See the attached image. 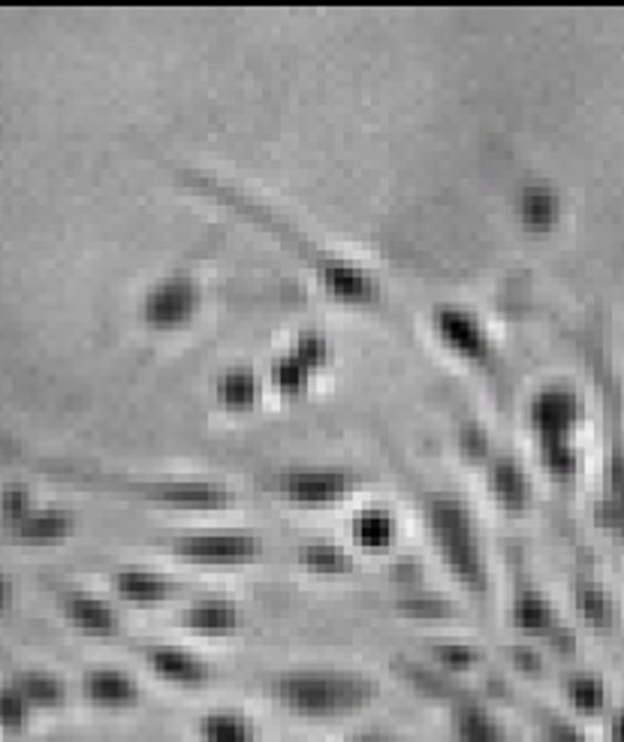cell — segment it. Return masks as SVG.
<instances>
[{"label": "cell", "mask_w": 624, "mask_h": 742, "mask_svg": "<svg viewBox=\"0 0 624 742\" xmlns=\"http://www.w3.org/2000/svg\"><path fill=\"white\" fill-rule=\"evenodd\" d=\"M274 698L284 703L290 712L326 719V715H344V712L362 710L374 698V688L368 679L356 673H335V670H302L287 673L274 682Z\"/></svg>", "instance_id": "obj_1"}, {"label": "cell", "mask_w": 624, "mask_h": 742, "mask_svg": "<svg viewBox=\"0 0 624 742\" xmlns=\"http://www.w3.org/2000/svg\"><path fill=\"white\" fill-rule=\"evenodd\" d=\"M428 525L438 544L440 556L449 570L474 591L486 589V561H482L480 544L474 535V523L468 507L456 498L440 495L428 504Z\"/></svg>", "instance_id": "obj_2"}, {"label": "cell", "mask_w": 624, "mask_h": 742, "mask_svg": "<svg viewBox=\"0 0 624 742\" xmlns=\"http://www.w3.org/2000/svg\"><path fill=\"white\" fill-rule=\"evenodd\" d=\"M176 553L197 565H245L260 553V537L245 532H197L178 537Z\"/></svg>", "instance_id": "obj_3"}, {"label": "cell", "mask_w": 624, "mask_h": 742, "mask_svg": "<svg viewBox=\"0 0 624 742\" xmlns=\"http://www.w3.org/2000/svg\"><path fill=\"white\" fill-rule=\"evenodd\" d=\"M199 311V290L190 278H166L145 293L143 317L148 327L176 329Z\"/></svg>", "instance_id": "obj_4"}, {"label": "cell", "mask_w": 624, "mask_h": 742, "mask_svg": "<svg viewBox=\"0 0 624 742\" xmlns=\"http://www.w3.org/2000/svg\"><path fill=\"white\" fill-rule=\"evenodd\" d=\"M278 489L297 504H335L351 492V477L344 471L332 468L287 471L278 481Z\"/></svg>", "instance_id": "obj_5"}, {"label": "cell", "mask_w": 624, "mask_h": 742, "mask_svg": "<svg viewBox=\"0 0 624 742\" xmlns=\"http://www.w3.org/2000/svg\"><path fill=\"white\" fill-rule=\"evenodd\" d=\"M139 489L154 502L173 504V507H190V511H220L232 502V495L220 483L208 481H164L143 483Z\"/></svg>", "instance_id": "obj_6"}, {"label": "cell", "mask_w": 624, "mask_h": 742, "mask_svg": "<svg viewBox=\"0 0 624 742\" xmlns=\"http://www.w3.org/2000/svg\"><path fill=\"white\" fill-rule=\"evenodd\" d=\"M435 327L447 348H453L465 360H486L489 357V336L474 315L461 308H438Z\"/></svg>", "instance_id": "obj_7"}, {"label": "cell", "mask_w": 624, "mask_h": 742, "mask_svg": "<svg viewBox=\"0 0 624 742\" xmlns=\"http://www.w3.org/2000/svg\"><path fill=\"white\" fill-rule=\"evenodd\" d=\"M580 416V402L576 395L561 390V387H552V390H543L540 395H534L531 402V426L540 432L549 441H561L564 432H568Z\"/></svg>", "instance_id": "obj_8"}, {"label": "cell", "mask_w": 624, "mask_h": 742, "mask_svg": "<svg viewBox=\"0 0 624 742\" xmlns=\"http://www.w3.org/2000/svg\"><path fill=\"white\" fill-rule=\"evenodd\" d=\"M145 661L157 677H164L173 686L194 688L208 677L206 664L197 656H190L187 649H178V646H154L145 652Z\"/></svg>", "instance_id": "obj_9"}, {"label": "cell", "mask_w": 624, "mask_h": 742, "mask_svg": "<svg viewBox=\"0 0 624 742\" xmlns=\"http://www.w3.org/2000/svg\"><path fill=\"white\" fill-rule=\"evenodd\" d=\"M66 616L76 628L89 633H112L118 628L115 610L94 595H70L66 598Z\"/></svg>", "instance_id": "obj_10"}, {"label": "cell", "mask_w": 624, "mask_h": 742, "mask_svg": "<svg viewBox=\"0 0 624 742\" xmlns=\"http://www.w3.org/2000/svg\"><path fill=\"white\" fill-rule=\"evenodd\" d=\"M115 586H118V595L131 604H160L169 595V583H166L164 574H154V570H121L115 577Z\"/></svg>", "instance_id": "obj_11"}, {"label": "cell", "mask_w": 624, "mask_h": 742, "mask_svg": "<svg viewBox=\"0 0 624 742\" xmlns=\"http://www.w3.org/2000/svg\"><path fill=\"white\" fill-rule=\"evenodd\" d=\"M239 622V612L230 600L208 598L194 604L185 616V625L197 633H227Z\"/></svg>", "instance_id": "obj_12"}, {"label": "cell", "mask_w": 624, "mask_h": 742, "mask_svg": "<svg viewBox=\"0 0 624 742\" xmlns=\"http://www.w3.org/2000/svg\"><path fill=\"white\" fill-rule=\"evenodd\" d=\"M351 535L362 549H386L395 537L393 516L381 511V507H368V511L353 516Z\"/></svg>", "instance_id": "obj_13"}, {"label": "cell", "mask_w": 624, "mask_h": 742, "mask_svg": "<svg viewBox=\"0 0 624 742\" xmlns=\"http://www.w3.org/2000/svg\"><path fill=\"white\" fill-rule=\"evenodd\" d=\"M89 694L100 707H127L136 700V686L121 670H97L89 677Z\"/></svg>", "instance_id": "obj_14"}, {"label": "cell", "mask_w": 624, "mask_h": 742, "mask_svg": "<svg viewBox=\"0 0 624 742\" xmlns=\"http://www.w3.org/2000/svg\"><path fill=\"white\" fill-rule=\"evenodd\" d=\"M519 215H522V224L528 229H543L559 215V199L549 187L531 185L519 197Z\"/></svg>", "instance_id": "obj_15"}, {"label": "cell", "mask_w": 624, "mask_h": 742, "mask_svg": "<svg viewBox=\"0 0 624 742\" xmlns=\"http://www.w3.org/2000/svg\"><path fill=\"white\" fill-rule=\"evenodd\" d=\"M218 399L227 408L245 411V408H251L260 399V381L253 378L251 371L245 369L227 371V374H220L218 381Z\"/></svg>", "instance_id": "obj_16"}, {"label": "cell", "mask_w": 624, "mask_h": 742, "mask_svg": "<svg viewBox=\"0 0 624 742\" xmlns=\"http://www.w3.org/2000/svg\"><path fill=\"white\" fill-rule=\"evenodd\" d=\"M202 742H253L251 724L239 712H211L202 721Z\"/></svg>", "instance_id": "obj_17"}, {"label": "cell", "mask_w": 624, "mask_h": 742, "mask_svg": "<svg viewBox=\"0 0 624 742\" xmlns=\"http://www.w3.org/2000/svg\"><path fill=\"white\" fill-rule=\"evenodd\" d=\"M492 489L501 502L510 504V507H519L528 498L526 474L516 468L510 458H501L492 468Z\"/></svg>", "instance_id": "obj_18"}, {"label": "cell", "mask_w": 624, "mask_h": 742, "mask_svg": "<svg viewBox=\"0 0 624 742\" xmlns=\"http://www.w3.org/2000/svg\"><path fill=\"white\" fill-rule=\"evenodd\" d=\"M302 561L314 574H341L351 568V558L341 553L335 544H311L302 549Z\"/></svg>", "instance_id": "obj_19"}, {"label": "cell", "mask_w": 624, "mask_h": 742, "mask_svg": "<svg viewBox=\"0 0 624 742\" xmlns=\"http://www.w3.org/2000/svg\"><path fill=\"white\" fill-rule=\"evenodd\" d=\"M516 625L522 628V631H543L549 622H552V612H549L547 600L534 595V591H526L522 598L516 600V610H513Z\"/></svg>", "instance_id": "obj_20"}, {"label": "cell", "mask_w": 624, "mask_h": 742, "mask_svg": "<svg viewBox=\"0 0 624 742\" xmlns=\"http://www.w3.org/2000/svg\"><path fill=\"white\" fill-rule=\"evenodd\" d=\"M22 532L33 540H55L70 532V519L64 514H37L28 516L22 525Z\"/></svg>", "instance_id": "obj_21"}, {"label": "cell", "mask_w": 624, "mask_h": 742, "mask_svg": "<svg viewBox=\"0 0 624 742\" xmlns=\"http://www.w3.org/2000/svg\"><path fill=\"white\" fill-rule=\"evenodd\" d=\"M438 652L440 658H444V664L449 667H471L474 658H477V652L468 649V646H444Z\"/></svg>", "instance_id": "obj_22"}, {"label": "cell", "mask_w": 624, "mask_h": 742, "mask_svg": "<svg viewBox=\"0 0 624 742\" xmlns=\"http://www.w3.org/2000/svg\"><path fill=\"white\" fill-rule=\"evenodd\" d=\"M3 595H7V586H3V579H0V604H3Z\"/></svg>", "instance_id": "obj_23"}]
</instances>
